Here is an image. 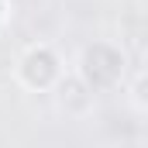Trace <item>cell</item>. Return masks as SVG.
<instances>
[{
	"instance_id": "cell-4",
	"label": "cell",
	"mask_w": 148,
	"mask_h": 148,
	"mask_svg": "<svg viewBox=\"0 0 148 148\" xmlns=\"http://www.w3.org/2000/svg\"><path fill=\"white\" fill-rule=\"evenodd\" d=\"M127 100H131V107L148 110V73H138L134 79H131V86H127Z\"/></svg>"
},
{
	"instance_id": "cell-5",
	"label": "cell",
	"mask_w": 148,
	"mask_h": 148,
	"mask_svg": "<svg viewBox=\"0 0 148 148\" xmlns=\"http://www.w3.org/2000/svg\"><path fill=\"white\" fill-rule=\"evenodd\" d=\"M3 21H7V0H0V28H3Z\"/></svg>"
},
{
	"instance_id": "cell-1",
	"label": "cell",
	"mask_w": 148,
	"mask_h": 148,
	"mask_svg": "<svg viewBox=\"0 0 148 148\" xmlns=\"http://www.w3.org/2000/svg\"><path fill=\"white\" fill-rule=\"evenodd\" d=\"M14 73H17V83L24 90H31V93H52L59 86V79L66 76V69H62L59 52L48 41H35V45H28L21 52Z\"/></svg>"
},
{
	"instance_id": "cell-3",
	"label": "cell",
	"mask_w": 148,
	"mask_h": 148,
	"mask_svg": "<svg viewBox=\"0 0 148 148\" xmlns=\"http://www.w3.org/2000/svg\"><path fill=\"white\" fill-rule=\"evenodd\" d=\"M52 93H55V103H59V110L66 117H86L90 107H93V97H97V90L79 73H66Z\"/></svg>"
},
{
	"instance_id": "cell-2",
	"label": "cell",
	"mask_w": 148,
	"mask_h": 148,
	"mask_svg": "<svg viewBox=\"0 0 148 148\" xmlns=\"http://www.w3.org/2000/svg\"><path fill=\"white\" fill-rule=\"evenodd\" d=\"M124 66H127V59H124V52H121L117 45H110V41H93V45L83 48L79 69H76V73L83 76L97 93H103V90L121 86Z\"/></svg>"
}]
</instances>
